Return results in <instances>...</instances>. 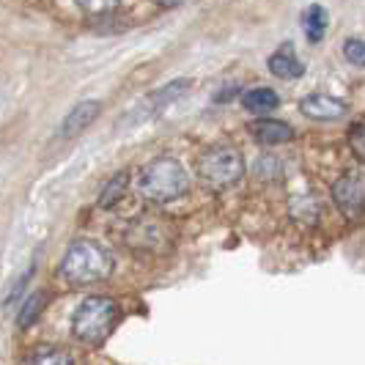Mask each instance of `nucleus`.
Wrapping results in <instances>:
<instances>
[{
  "label": "nucleus",
  "instance_id": "f257e3e1",
  "mask_svg": "<svg viewBox=\"0 0 365 365\" xmlns=\"http://www.w3.org/2000/svg\"><path fill=\"white\" fill-rule=\"evenodd\" d=\"M110 272H113V256L96 239H74L58 267V274L69 286H93L108 280Z\"/></svg>",
  "mask_w": 365,
  "mask_h": 365
},
{
  "label": "nucleus",
  "instance_id": "f03ea898",
  "mask_svg": "<svg viewBox=\"0 0 365 365\" xmlns=\"http://www.w3.org/2000/svg\"><path fill=\"white\" fill-rule=\"evenodd\" d=\"M118 322H121L118 302L113 297H105V294H93L77 305V311L72 316V335L80 344L96 349L108 344L113 329L118 327Z\"/></svg>",
  "mask_w": 365,
  "mask_h": 365
},
{
  "label": "nucleus",
  "instance_id": "7ed1b4c3",
  "mask_svg": "<svg viewBox=\"0 0 365 365\" xmlns=\"http://www.w3.org/2000/svg\"><path fill=\"white\" fill-rule=\"evenodd\" d=\"M140 195L151 203H173L190 192V173L173 157H157L138 176Z\"/></svg>",
  "mask_w": 365,
  "mask_h": 365
},
{
  "label": "nucleus",
  "instance_id": "20e7f679",
  "mask_svg": "<svg viewBox=\"0 0 365 365\" xmlns=\"http://www.w3.org/2000/svg\"><path fill=\"white\" fill-rule=\"evenodd\" d=\"M195 173L209 190L222 192L242 182L245 176V157L234 146H209L195 160Z\"/></svg>",
  "mask_w": 365,
  "mask_h": 365
},
{
  "label": "nucleus",
  "instance_id": "39448f33",
  "mask_svg": "<svg viewBox=\"0 0 365 365\" xmlns=\"http://www.w3.org/2000/svg\"><path fill=\"white\" fill-rule=\"evenodd\" d=\"M332 201L346 220H360L365 215V173H344L332 182Z\"/></svg>",
  "mask_w": 365,
  "mask_h": 365
},
{
  "label": "nucleus",
  "instance_id": "423d86ee",
  "mask_svg": "<svg viewBox=\"0 0 365 365\" xmlns=\"http://www.w3.org/2000/svg\"><path fill=\"white\" fill-rule=\"evenodd\" d=\"M299 113L311 121H338L349 113V105L332 93H308L299 99Z\"/></svg>",
  "mask_w": 365,
  "mask_h": 365
},
{
  "label": "nucleus",
  "instance_id": "0eeeda50",
  "mask_svg": "<svg viewBox=\"0 0 365 365\" xmlns=\"http://www.w3.org/2000/svg\"><path fill=\"white\" fill-rule=\"evenodd\" d=\"M99 113H102V102H99V99H86V102L74 105V108L69 110V115L61 121V127H58V138H63V140L77 138L80 132H86V129L91 127Z\"/></svg>",
  "mask_w": 365,
  "mask_h": 365
},
{
  "label": "nucleus",
  "instance_id": "6e6552de",
  "mask_svg": "<svg viewBox=\"0 0 365 365\" xmlns=\"http://www.w3.org/2000/svg\"><path fill=\"white\" fill-rule=\"evenodd\" d=\"M250 135L261 146H283V143L294 140V127L289 121H277V118L261 115L250 124Z\"/></svg>",
  "mask_w": 365,
  "mask_h": 365
},
{
  "label": "nucleus",
  "instance_id": "1a4fd4ad",
  "mask_svg": "<svg viewBox=\"0 0 365 365\" xmlns=\"http://www.w3.org/2000/svg\"><path fill=\"white\" fill-rule=\"evenodd\" d=\"M269 72H272L274 77H283V80H297V77L305 74V63L297 58L292 41L283 44V47L269 58Z\"/></svg>",
  "mask_w": 365,
  "mask_h": 365
},
{
  "label": "nucleus",
  "instance_id": "9d476101",
  "mask_svg": "<svg viewBox=\"0 0 365 365\" xmlns=\"http://www.w3.org/2000/svg\"><path fill=\"white\" fill-rule=\"evenodd\" d=\"M242 105L247 113H253V115H267V113H272V110L280 108V96L277 91L272 88H267V86H261V88H250V91L242 96Z\"/></svg>",
  "mask_w": 365,
  "mask_h": 365
},
{
  "label": "nucleus",
  "instance_id": "9b49d317",
  "mask_svg": "<svg viewBox=\"0 0 365 365\" xmlns=\"http://www.w3.org/2000/svg\"><path fill=\"white\" fill-rule=\"evenodd\" d=\"M47 299H50V294L47 292H34L28 294L25 299H22V305H19V313H17V327L19 329H28L34 327L38 319H41V313L47 308Z\"/></svg>",
  "mask_w": 365,
  "mask_h": 365
},
{
  "label": "nucleus",
  "instance_id": "f8f14e48",
  "mask_svg": "<svg viewBox=\"0 0 365 365\" xmlns=\"http://www.w3.org/2000/svg\"><path fill=\"white\" fill-rule=\"evenodd\" d=\"M190 86H192V80H187V77H182V80H173V83H168V86H163L160 91L148 93L146 110H163V108H168L170 102H176L179 96H184V93L190 91Z\"/></svg>",
  "mask_w": 365,
  "mask_h": 365
},
{
  "label": "nucleus",
  "instance_id": "ddd939ff",
  "mask_svg": "<svg viewBox=\"0 0 365 365\" xmlns=\"http://www.w3.org/2000/svg\"><path fill=\"white\" fill-rule=\"evenodd\" d=\"M129 190V170H118L115 176H110L105 187H102V192H99V209H113L115 203L121 201L124 195H127Z\"/></svg>",
  "mask_w": 365,
  "mask_h": 365
},
{
  "label": "nucleus",
  "instance_id": "4468645a",
  "mask_svg": "<svg viewBox=\"0 0 365 365\" xmlns=\"http://www.w3.org/2000/svg\"><path fill=\"white\" fill-rule=\"evenodd\" d=\"M327 25H329V17H327V9H324V6L313 3V6L305 9V14H302V28H305V36L311 38L313 44L324 38Z\"/></svg>",
  "mask_w": 365,
  "mask_h": 365
},
{
  "label": "nucleus",
  "instance_id": "2eb2a0df",
  "mask_svg": "<svg viewBox=\"0 0 365 365\" xmlns=\"http://www.w3.org/2000/svg\"><path fill=\"white\" fill-rule=\"evenodd\" d=\"M28 365H74V360L66 349L44 346V349H36V351L28 357Z\"/></svg>",
  "mask_w": 365,
  "mask_h": 365
},
{
  "label": "nucleus",
  "instance_id": "dca6fc26",
  "mask_svg": "<svg viewBox=\"0 0 365 365\" xmlns=\"http://www.w3.org/2000/svg\"><path fill=\"white\" fill-rule=\"evenodd\" d=\"M292 215L299 220H305V222H316L319 220V203L313 201L311 192H305V195H294L292 198Z\"/></svg>",
  "mask_w": 365,
  "mask_h": 365
},
{
  "label": "nucleus",
  "instance_id": "f3484780",
  "mask_svg": "<svg viewBox=\"0 0 365 365\" xmlns=\"http://www.w3.org/2000/svg\"><path fill=\"white\" fill-rule=\"evenodd\" d=\"M344 55L351 66H365V38H346Z\"/></svg>",
  "mask_w": 365,
  "mask_h": 365
},
{
  "label": "nucleus",
  "instance_id": "a211bd4d",
  "mask_svg": "<svg viewBox=\"0 0 365 365\" xmlns=\"http://www.w3.org/2000/svg\"><path fill=\"white\" fill-rule=\"evenodd\" d=\"M121 0H77V6L86 11V14H93V17H102V14H110Z\"/></svg>",
  "mask_w": 365,
  "mask_h": 365
},
{
  "label": "nucleus",
  "instance_id": "6ab92c4d",
  "mask_svg": "<svg viewBox=\"0 0 365 365\" xmlns=\"http://www.w3.org/2000/svg\"><path fill=\"white\" fill-rule=\"evenodd\" d=\"M256 173L261 179H274V176H280V163L274 157H258Z\"/></svg>",
  "mask_w": 365,
  "mask_h": 365
},
{
  "label": "nucleus",
  "instance_id": "aec40b11",
  "mask_svg": "<svg viewBox=\"0 0 365 365\" xmlns=\"http://www.w3.org/2000/svg\"><path fill=\"white\" fill-rule=\"evenodd\" d=\"M349 140H351V148H354V154H357L360 160H365V124H357V127L351 129Z\"/></svg>",
  "mask_w": 365,
  "mask_h": 365
},
{
  "label": "nucleus",
  "instance_id": "412c9836",
  "mask_svg": "<svg viewBox=\"0 0 365 365\" xmlns=\"http://www.w3.org/2000/svg\"><path fill=\"white\" fill-rule=\"evenodd\" d=\"M242 91V86L239 83H231V86H225L220 93H215V102H220V105H225V102H231L237 93Z\"/></svg>",
  "mask_w": 365,
  "mask_h": 365
},
{
  "label": "nucleus",
  "instance_id": "4be33fe9",
  "mask_svg": "<svg viewBox=\"0 0 365 365\" xmlns=\"http://www.w3.org/2000/svg\"><path fill=\"white\" fill-rule=\"evenodd\" d=\"M157 3H160V6H165V9H170V6H179L182 0H157Z\"/></svg>",
  "mask_w": 365,
  "mask_h": 365
}]
</instances>
